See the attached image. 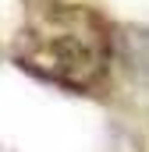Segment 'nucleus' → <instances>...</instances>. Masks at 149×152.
Masks as SVG:
<instances>
[{
    "mask_svg": "<svg viewBox=\"0 0 149 152\" xmlns=\"http://www.w3.org/2000/svg\"><path fill=\"white\" fill-rule=\"evenodd\" d=\"M0 60H4V46H0Z\"/></svg>",
    "mask_w": 149,
    "mask_h": 152,
    "instance_id": "2",
    "label": "nucleus"
},
{
    "mask_svg": "<svg viewBox=\"0 0 149 152\" xmlns=\"http://www.w3.org/2000/svg\"><path fill=\"white\" fill-rule=\"evenodd\" d=\"M11 64L50 88L96 96L117 64V28L89 4L36 0L11 42Z\"/></svg>",
    "mask_w": 149,
    "mask_h": 152,
    "instance_id": "1",
    "label": "nucleus"
}]
</instances>
